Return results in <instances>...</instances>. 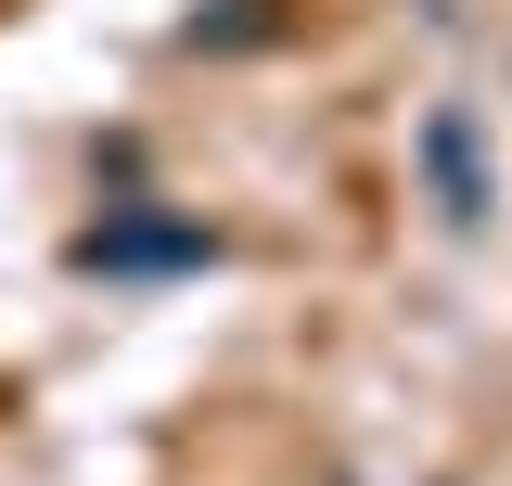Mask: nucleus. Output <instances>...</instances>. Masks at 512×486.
<instances>
[{"mask_svg":"<svg viewBox=\"0 0 512 486\" xmlns=\"http://www.w3.org/2000/svg\"><path fill=\"white\" fill-rule=\"evenodd\" d=\"M77 256L90 269H180V256H205V231H90Z\"/></svg>","mask_w":512,"mask_h":486,"instance_id":"obj_1","label":"nucleus"},{"mask_svg":"<svg viewBox=\"0 0 512 486\" xmlns=\"http://www.w3.org/2000/svg\"><path fill=\"white\" fill-rule=\"evenodd\" d=\"M423 167H436L448 218H474V128H461V116H436V128H423Z\"/></svg>","mask_w":512,"mask_h":486,"instance_id":"obj_2","label":"nucleus"}]
</instances>
